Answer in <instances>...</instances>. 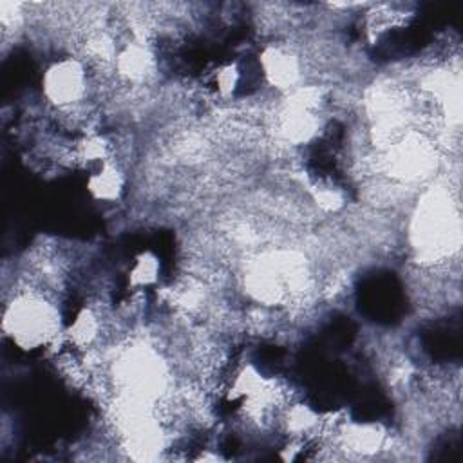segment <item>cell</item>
<instances>
[{
    "instance_id": "obj_1",
    "label": "cell",
    "mask_w": 463,
    "mask_h": 463,
    "mask_svg": "<svg viewBox=\"0 0 463 463\" xmlns=\"http://www.w3.org/2000/svg\"><path fill=\"white\" fill-rule=\"evenodd\" d=\"M61 311L49 288L33 279L13 282V291L4 297L2 333L14 347L31 353L63 344Z\"/></svg>"
},
{
    "instance_id": "obj_3",
    "label": "cell",
    "mask_w": 463,
    "mask_h": 463,
    "mask_svg": "<svg viewBox=\"0 0 463 463\" xmlns=\"http://www.w3.org/2000/svg\"><path fill=\"white\" fill-rule=\"evenodd\" d=\"M257 74L271 89L288 94L302 85L304 61L293 45L271 42L266 43L259 52Z\"/></svg>"
},
{
    "instance_id": "obj_2",
    "label": "cell",
    "mask_w": 463,
    "mask_h": 463,
    "mask_svg": "<svg viewBox=\"0 0 463 463\" xmlns=\"http://www.w3.org/2000/svg\"><path fill=\"white\" fill-rule=\"evenodd\" d=\"M94 76V71L81 56H60L42 71V99L54 110L72 116L89 101Z\"/></svg>"
},
{
    "instance_id": "obj_4",
    "label": "cell",
    "mask_w": 463,
    "mask_h": 463,
    "mask_svg": "<svg viewBox=\"0 0 463 463\" xmlns=\"http://www.w3.org/2000/svg\"><path fill=\"white\" fill-rule=\"evenodd\" d=\"M128 186V177L121 163L114 157L89 166L85 190L90 199L103 204H116L121 201Z\"/></svg>"
}]
</instances>
